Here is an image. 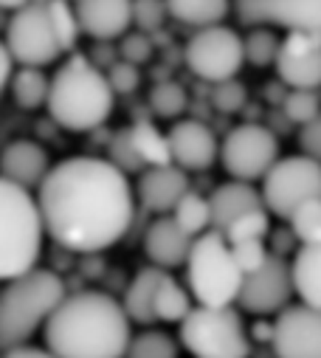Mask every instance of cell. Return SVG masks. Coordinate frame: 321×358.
<instances>
[{
  "label": "cell",
  "instance_id": "obj_1",
  "mask_svg": "<svg viewBox=\"0 0 321 358\" xmlns=\"http://www.w3.org/2000/svg\"><path fill=\"white\" fill-rule=\"evenodd\" d=\"M45 234L76 254L116 245L135 212L130 178L107 158L76 155L51 166L37 189Z\"/></svg>",
  "mask_w": 321,
  "mask_h": 358
},
{
  "label": "cell",
  "instance_id": "obj_2",
  "mask_svg": "<svg viewBox=\"0 0 321 358\" xmlns=\"http://www.w3.org/2000/svg\"><path fill=\"white\" fill-rule=\"evenodd\" d=\"M121 302L102 291L70 294L45 324L54 358H127L133 330Z\"/></svg>",
  "mask_w": 321,
  "mask_h": 358
},
{
  "label": "cell",
  "instance_id": "obj_3",
  "mask_svg": "<svg viewBox=\"0 0 321 358\" xmlns=\"http://www.w3.org/2000/svg\"><path fill=\"white\" fill-rule=\"evenodd\" d=\"M113 102L116 91L107 73H102L91 57L70 54L51 76V96L45 108L62 130L88 133L110 119Z\"/></svg>",
  "mask_w": 321,
  "mask_h": 358
},
{
  "label": "cell",
  "instance_id": "obj_4",
  "mask_svg": "<svg viewBox=\"0 0 321 358\" xmlns=\"http://www.w3.org/2000/svg\"><path fill=\"white\" fill-rule=\"evenodd\" d=\"M65 299V282L45 268H34L17 280H9L0 294V344L3 350L26 344L43 324L51 322Z\"/></svg>",
  "mask_w": 321,
  "mask_h": 358
},
{
  "label": "cell",
  "instance_id": "obj_5",
  "mask_svg": "<svg viewBox=\"0 0 321 358\" xmlns=\"http://www.w3.org/2000/svg\"><path fill=\"white\" fill-rule=\"evenodd\" d=\"M45 220L29 189L0 181V277L6 282L37 268Z\"/></svg>",
  "mask_w": 321,
  "mask_h": 358
},
{
  "label": "cell",
  "instance_id": "obj_6",
  "mask_svg": "<svg viewBox=\"0 0 321 358\" xmlns=\"http://www.w3.org/2000/svg\"><path fill=\"white\" fill-rule=\"evenodd\" d=\"M189 291L203 308H231L239 302L246 274L237 265L231 243L220 231H206L195 240L186 262Z\"/></svg>",
  "mask_w": 321,
  "mask_h": 358
},
{
  "label": "cell",
  "instance_id": "obj_7",
  "mask_svg": "<svg viewBox=\"0 0 321 358\" xmlns=\"http://www.w3.org/2000/svg\"><path fill=\"white\" fill-rule=\"evenodd\" d=\"M181 344L195 358H248L251 336L234 308L197 305L181 324Z\"/></svg>",
  "mask_w": 321,
  "mask_h": 358
},
{
  "label": "cell",
  "instance_id": "obj_8",
  "mask_svg": "<svg viewBox=\"0 0 321 358\" xmlns=\"http://www.w3.org/2000/svg\"><path fill=\"white\" fill-rule=\"evenodd\" d=\"M265 209L282 220H290L304 203L321 201V164L310 155L279 158L276 166L262 178Z\"/></svg>",
  "mask_w": 321,
  "mask_h": 358
},
{
  "label": "cell",
  "instance_id": "obj_9",
  "mask_svg": "<svg viewBox=\"0 0 321 358\" xmlns=\"http://www.w3.org/2000/svg\"><path fill=\"white\" fill-rule=\"evenodd\" d=\"M279 161V141L262 124H239L220 144V164L234 181H262Z\"/></svg>",
  "mask_w": 321,
  "mask_h": 358
},
{
  "label": "cell",
  "instance_id": "obj_10",
  "mask_svg": "<svg viewBox=\"0 0 321 358\" xmlns=\"http://www.w3.org/2000/svg\"><path fill=\"white\" fill-rule=\"evenodd\" d=\"M186 65L197 79L228 82L246 65V40L225 26L200 29L186 43Z\"/></svg>",
  "mask_w": 321,
  "mask_h": 358
},
{
  "label": "cell",
  "instance_id": "obj_11",
  "mask_svg": "<svg viewBox=\"0 0 321 358\" xmlns=\"http://www.w3.org/2000/svg\"><path fill=\"white\" fill-rule=\"evenodd\" d=\"M3 45L12 51L20 68H43L57 62L65 51L57 43L45 3H31L12 15Z\"/></svg>",
  "mask_w": 321,
  "mask_h": 358
},
{
  "label": "cell",
  "instance_id": "obj_12",
  "mask_svg": "<svg viewBox=\"0 0 321 358\" xmlns=\"http://www.w3.org/2000/svg\"><path fill=\"white\" fill-rule=\"evenodd\" d=\"M234 15L248 29L321 31V0H234Z\"/></svg>",
  "mask_w": 321,
  "mask_h": 358
},
{
  "label": "cell",
  "instance_id": "obj_13",
  "mask_svg": "<svg viewBox=\"0 0 321 358\" xmlns=\"http://www.w3.org/2000/svg\"><path fill=\"white\" fill-rule=\"evenodd\" d=\"M296 294V282H293V262H288L285 257L271 254V259L260 268L257 274H248L243 282V294H239V305L243 310L254 313V316H271V313H282L285 308H290V296Z\"/></svg>",
  "mask_w": 321,
  "mask_h": 358
},
{
  "label": "cell",
  "instance_id": "obj_14",
  "mask_svg": "<svg viewBox=\"0 0 321 358\" xmlns=\"http://www.w3.org/2000/svg\"><path fill=\"white\" fill-rule=\"evenodd\" d=\"M274 68L290 91H318L321 87V31H290L282 40L279 59Z\"/></svg>",
  "mask_w": 321,
  "mask_h": 358
},
{
  "label": "cell",
  "instance_id": "obj_15",
  "mask_svg": "<svg viewBox=\"0 0 321 358\" xmlns=\"http://www.w3.org/2000/svg\"><path fill=\"white\" fill-rule=\"evenodd\" d=\"M276 358H321V310L290 305L276 316Z\"/></svg>",
  "mask_w": 321,
  "mask_h": 358
},
{
  "label": "cell",
  "instance_id": "obj_16",
  "mask_svg": "<svg viewBox=\"0 0 321 358\" xmlns=\"http://www.w3.org/2000/svg\"><path fill=\"white\" fill-rule=\"evenodd\" d=\"M186 192H192L189 178H186V169H181L178 164L144 169L138 178V187H135L141 206L147 212H155V215L175 212V206L184 201Z\"/></svg>",
  "mask_w": 321,
  "mask_h": 358
},
{
  "label": "cell",
  "instance_id": "obj_17",
  "mask_svg": "<svg viewBox=\"0 0 321 358\" xmlns=\"http://www.w3.org/2000/svg\"><path fill=\"white\" fill-rule=\"evenodd\" d=\"M170 144H172L175 164L186 172L209 169L220 158V144H217L214 133L203 122H195V119H184V122L172 124Z\"/></svg>",
  "mask_w": 321,
  "mask_h": 358
},
{
  "label": "cell",
  "instance_id": "obj_18",
  "mask_svg": "<svg viewBox=\"0 0 321 358\" xmlns=\"http://www.w3.org/2000/svg\"><path fill=\"white\" fill-rule=\"evenodd\" d=\"M195 240L197 237L184 231L175 217H158L155 223H149V229L144 234V251L152 265L167 271V268H178V265L189 262Z\"/></svg>",
  "mask_w": 321,
  "mask_h": 358
},
{
  "label": "cell",
  "instance_id": "obj_19",
  "mask_svg": "<svg viewBox=\"0 0 321 358\" xmlns=\"http://www.w3.org/2000/svg\"><path fill=\"white\" fill-rule=\"evenodd\" d=\"M76 15L88 37L116 40L133 26V0H76Z\"/></svg>",
  "mask_w": 321,
  "mask_h": 358
},
{
  "label": "cell",
  "instance_id": "obj_20",
  "mask_svg": "<svg viewBox=\"0 0 321 358\" xmlns=\"http://www.w3.org/2000/svg\"><path fill=\"white\" fill-rule=\"evenodd\" d=\"M48 172H51V161L43 144L17 138L3 150V181L23 189H40Z\"/></svg>",
  "mask_w": 321,
  "mask_h": 358
},
{
  "label": "cell",
  "instance_id": "obj_21",
  "mask_svg": "<svg viewBox=\"0 0 321 358\" xmlns=\"http://www.w3.org/2000/svg\"><path fill=\"white\" fill-rule=\"evenodd\" d=\"M209 203H211V229L214 231H225L237 217H243L254 209H265V201H262V192H257L251 184L246 181H228V184H220L211 195H209Z\"/></svg>",
  "mask_w": 321,
  "mask_h": 358
},
{
  "label": "cell",
  "instance_id": "obj_22",
  "mask_svg": "<svg viewBox=\"0 0 321 358\" xmlns=\"http://www.w3.org/2000/svg\"><path fill=\"white\" fill-rule=\"evenodd\" d=\"M164 277H167V271L164 268H158V265L144 268V271L135 274V280L127 285V294H124V302H121L127 316H130V322L144 324V327L158 322L155 296H158V288H160V282H164Z\"/></svg>",
  "mask_w": 321,
  "mask_h": 358
},
{
  "label": "cell",
  "instance_id": "obj_23",
  "mask_svg": "<svg viewBox=\"0 0 321 358\" xmlns=\"http://www.w3.org/2000/svg\"><path fill=\"white\" fill-rule=\"evenodd\" d=\"M293 282L304 305L321 310V245H301L293 257Z\"/></svg>",
  "mask_w": 321,
  "mask_h": 358
},
{
  "label": "cell",
  "instance_id": "obj_24",
  "mask_svg": "<svg viewBox=\"0 0 321 358\" xmlns=\"http://www.w3.org/2000/svg\"><path fill=\"white\" fill-rule=\"evenodd\" d=\"M170 15L186 26L200 29H211V26H223L231 0H167Z\"/></svg>",
  "mask_w": 321,
  "mask_h": 358
},
{
  "label": "cell",
  "instance_id": "obj_25",
  "mask_svg": "<svg viewBox=\"0 0 321 358\" xmlns=\"http://www.w3.org/2000/svg\"><path fill=\"white\" fill-rule=\"evenodd\" d=\"M133 133V144L138 150V158L144 161V166H170L175 164L172 158V144H170V133H160L152 122L141 119L130 127Z\"/></svg>",
  "mask_w": 321,
  "mask_h": 358
},
{
  "label": "cell",
  "instance_id": "obj_26",
  "mask_svg": "<svg viewBox=\"0 0 321 358\" xmlns=\"http://www.w3.org/2000/svg\"><path fill=\"white\" fill-rule=\"evenodd\" d=\"M9 94L17 108L23 110H37L48 105L51 96V79L43 73V68H20L17 76L9 85Z\"/></svg>",
  "mask_w": 321,
  "mask_h": 358
},
{
  "label": "cell",
  "instance_id": "obj_27",
  "mask_svg": "<svg viewBox=\"0 0 321 358\" xmlns=\"http://www.w3.org/2000/svg\"><path fill=\"white\" fill-rule=\"evenodd\" d=\"M192 310L195 308H192L189 291L181 288V282L167 274L164 282H160V288H158V296H155V316H158V322H170V324L181 322L184 324Z\"/></svg>",
  "mask_w": 321,
  "mask_h": 358
},
{
  "label": "cell",
  "instance_id": "obj_28",
  "mask_svg": "<svg viewBox=\"0 0 321 358\" xmlns=\"http://www.w3.org/2000/svg\"><path fill=\"white\" fill-rule=\"evenodd\" d=\"M172 217L192 237H200V234L211 231V203H209V198H203L197 192H186L184 201L175 206Z\"/></svg>",
  "mask_w": 321,
  "mask_h": 358
},
{
  "label": "cell",
  "instance_id": "obj_29",
  "mask_svg": "<svg viewBox=\"0 0 321 358\" xmlns=\"http://www.w3.org/2000/svg\"><path fill=\"white\" fill-rule=\"evenodd\" d=\"M45 9H48V17H51V29L57 34V43L62 51H73L76 40H79V15H76V6H70L68 0H45Z\"/></svg>",
  "mask_w": 321,
  "mask_h": 358
},
{
  "label": "cell",
  "instance_id": "obj_30",
  "mask_svg": "<svg viewBox=\"0 0 321 358\" xmlns=\"http://www.w3.org/2000/svg\"><path fill=\"white\" fill-rule=\"evenodd\" d=\"M127 358H178V341L164 330H144L133 336Z\"/></svg>",
  "mask_w": 321,
  "mask_h": 358
},
{
  "label": "cell",
  "instance_id": "obj_31",
  "mask_svg": "<svg viewBox=\"0 0 321 358\" xmlns=\"http://www.w3.org/2000/svg\"><path fill=\"white\" fill-rule=\"evenodd\" d=\"M279 48L282 40L274 34V29H251L246 37V62H251L254 68L276 65Z\"/></svg>",
  "mask_w": 321,
  "mask_h": 358
},
{
  "label": "cell",
  "instance_id": "obj_32",
  "mask_svg": "<svg viewBox=\"0 0 321 358\" xmlns=\"http://www.w3.org/2000/svg\"><path fill=\"white\" fill-rule=\"evenodd\" d=\"M149 110L158 119H175L186 110V91L178 82H158L149 91Z\"/></svg>",
  "mask_w": 321,
  "mask_h": 358
},
{
  "label": "cell",
  "instance_id": "obj_33",
  "mask_svg": "<svg viewBox=\"0 0 321 358\" xmlns=\"http://www.w3.org/2000/svg\"><path fill=\"white\" fill-rule=\"evenodd\" d=\"M268 229H271L268 209H254V212H248L243 217H237L223 234H225V240L231 245H237V243H248V240H265Z\"/></svg>",
  "mask_w": 321,
  "mask_h": 358
},
{
  "label": "cell",
  "instance_id": "obj_34",
  "mask_svg": "<svg viewBox=\"0 0 321 358\" xmlns=\"http://www.w3.org/2000/svg\"><path fill=\"white\" fill-rule=\"evenodd\" d=\"M107 161H110L113 166H119L124 175H130V172H144V169H147L144 161L138 158V150H135V144H133L130 127L119 130V133L110 138V144H107Z\"/></svg>",
  "mask_w": 321,
  "mask_h": 358
},
{
  "label": "cell",
  "instance_id": "obj_35",
  "mask_svg": "<svg viewBox=\"0 0 321 358\" xmlns=\"http://www.w3.org/2000/svg\"><path fill=\"white\" fill-rule=\"evenodd\" d=\"M290 231L301 245H321V201L304 203L290 217Z\"/></svg>",
  "mask_w": 321,
  "mask_h": 358
},
{
  "label": "cell",
  "instance_id": "obj_36",
  "mask_svg": "<svg viewBox=\"0 0 321 358\" xmlns=\"http://www.w3.org/2000/svg\"><path fill=\"white\" fill-rule=\"evenodd\" d=\"M282 110L290 122L304 127L321 113V102H318L315 91H288L285 99H282Z\"/></svg>",
  "mask_w": 321,
  "mask_h": 358
},
{
  "label": "cell",
  "instance_id": "obj_37",
  "mask_svg": "<svg viewBox=\"0 0 321 358\" xmlns=\"http://www.w3.org/2000/svg\"><path fill=\"white\" fill-rule=\"evenodd\" d=\"M167 15H170L167 0H133V26L144 34L158 31L164 26Z\"/></svg>",
  "mask_w": 321,
  "mask_h": 358
},
{
  "label": "cell",
  "instance_id": "obj_38",
  "mask_svg": "<svg viewBox=\"0 0 321 358\" xmlns=\"http://www.w3.org/2000/svg\"><path fill=\"white\" fill-rule=\"evenodd\" d=\"M231 251H234V259H237L239 268H243V274H246V277H248V274H257L260 268L271 259V251L265 248V240L237 243V245H231Z\"/></svg>",
  "mask_w": 321,
  "mask_h": 358
},
{
  "label": "cell",
  "instance_id": "obj_39",
  "mask_svg": "<svg viewBox=\"0 0 321 358\" xmlns=\"http://www.w3.org/2000/svg\"><path fill=\"white\" fill-rule=\"evenodd\" d=\"M211 102L220 113H237L239 108L246 105V87L239 85L237 79H228V82H220L211 94Z\"/></svg>",
  "mask_w": 321,
  "mask_h": 358
},
{
  "label": "cell",
  "instance_id": "obj_40",
  "mask_svg": "<svg viewBox=\"0 0 321 358\" xmlns=\"http://www.w3.org/2000/svg\"><path fill=\"white\" fill-rule=\"evenodd\" d=\"M107 79H110L116 94H133L138 87V82H141V73H138V65L121 59V62H113L107 68Z\"/></svg>",
  "mask_w": 321,
  "mask_h": 358
},
{
  "label": "cell",
  "instance_id": "obj_41",
  "mask_svg": "<svg viewBox=\"0 0 321 358\" xmlns=\"http://www.w3.org/2000/svg\"><path fill=\"white\" fill-rule=\"evenodd\" d=\"M121 59L124 62H133V65H144L149 57H152V43L144 31H135V34H124L121 40V48H119Z\"/></svg>",
  "mask_w": 321,
  "mask_h": 358
},
{
  "label": "cell",
  "instance_id": "obj_42",
  "mask_svg": "<svg viewBox=\"0 0 321 358\" xmlns=\"http://www.w3.org/2000/svg\"><path fill=\"white\" fill-rule=\"evenodd\" d=\"M299 147H301V155H310V158H315V161L321 164V113H318L310 124L301 127V133H299Z\"/></svg>",
  "mask_w": 321,
  "mask_h": 358
},
{
  "label": "cell",
  "instance_id": "obj_43",
  "mask_svg": "<svg viewBox=\"0 0 321 358\" xmlns=\"http://www.w3.org/2000/svg\"><path fill=\"white\" fill-rule=\"evenodd\" d=\"M17 71H20L17 59H15L12 51L3 45V48H0V85H3V91H9V85H12V79L17 76Z\"/></svg>",
  "mask_w": 321,
  "mask_h": 358
},
{
  "label": "cell",
  "instance_id": "obj_44",
  "mask_svg": "<svg viewBox=\"0 0 321 358\" xmlns=\"http://www.w3.org/2000/svg\"><path fill=\"white\" fill-rule=\"evenodd\" d=\"M248 336H251V341H271V344H274L276 322H265V319H260V322H254V327L248 330Z\"/></svg>",
  "mask_w": 321,
  "mask_h": 358
},
{
  "label": "cell",
  "instance_id": "obj_45",
  "mask_svg": "<svg viewBox=\"0 0 321 358\" xmlns=\"http://www.w3.org/2000/svg\"><path fill=\"white\" fill-rule=\"evenodd\" d=\"M3 358H54L48 350H40V347H29V344H20V347H12L6 350Z\"/></svg>",
  "mask_w": 321,
  "mask_h": 358
},
{
  "label": "cell",
  "instance_id": "obj_46",
  "mask_svg": "<svg viewBox=\"0 0 321 358\" xmlns=\"http://www.w3.org/2000/svg\"><path fill=\"white\" fill-rule=\"evenodd\" d=\"M0 6L9 9V12H20V9L31 6V0H0Z\"/></svg>",
  "mask_w": 321,
  "mask_h": 358
}]
</instances>
